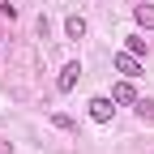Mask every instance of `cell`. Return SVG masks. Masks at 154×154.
Segmentation results:
<instances>
[{"instance_id":"cell-9","label":"cell","mask_w":154,"mask_h":154,"mask_svg":"<svg viewBox=\"0 0 154 154\" xmlns=\"http://www.w3.org/2000/svg\"><path fill=\"white\" fill-rule=\"evenodd\" d=\"M51 124H56V128H64V133H77V124L69 120V116H60V111H56V116H51Z\"/></svg>"},{"instance_id":"cell-1","label":"cell","mask_w":154,"mask_h":154,"mask_svg":"<svg viewBox=\"0 0 154 154\" xmlns=\"http://www.w3.org/2000/svg\"><path fill=\"white\" fill-rule=\"evenodd\" d=\"M77 82H82V64H77V60H69V64L60 69V77H56V90H60V94H69Z\"/></svg>"},{"instance_id":"cell-6","label":"cell","mask_w":154,"mask_h":154,"mask_svg":"<svg viewBox=\"0 0 154 154\" xmlns=\"http://www.w3.org/2000/svg\"><path fill=\"white\" fill-rule=\"evenodd\" d=\"M133 111H137L141 124H154V99H137V103H133Z\"/></svg>"},{"instance_id":"cell-8","label":"cell","mask_w":154,"mask_h":154,"mask_svg":"<svg viewBox=\"0 0 154 154\" xmlns=\"http://www.w3.org/2000/svg\"><path fill=\"white\" fill-rule=\"evenodd\" d=\"M124 51H133V56H146V38H141V34H128V38H124Z\"/></svg>"},{"instance_id":"cell-3","label":"cell","mask_w":154,"mask_h":154,"mask_svg":"<svg viewBox=\"0 0 154 154\" xmlns=\"http://www.w3.org/2000/svg\"><path fill=\"white\" fill-rule=\"evenodd\" d=\"M90 116H94L99 124H107L111 116H116V103L107 99V94H99V99H90Z\"/></svg>"},{"instance_id":"cell-4","label":"cell","mask_w":154,"mask_h":154,"mask_svg":"<svg viewBox=\"0 0 154 154\" xmlns=\"http://www.w3.org/2000/svg\"><path fill=\"white\" fill-rule=\"evenodd\" d=\"M111 103H137V90H133V77H124V82L111 86Z\"/></svg>"},{"instance_id":"cell-7","label":"cell","mask_w":154,"mask_h":154,"mask_svg":"<svg viewBox=\"0 0 154 154\" xmlns=\"http://www.w3.org/2000/svg\"><path fill=\"white\" fill-rule=\"evenodd\" d=\"M64 34H69V38H86V17H77V13H73L69 22H64Z\"/></svg>"},{"instance_id":"cell-5","label":"cell","mask_w":154,"mask_h":154,"mask_svg":"<svg viewBox=\"0 0 154 154\" xmlns=\"http://www.w3.org/2000/svg\"><path fill=\"white\" fill-rule=\"evenodd\" d=\"M133 17H137L141 30H154V5H137V9H133Z\"/></svg>"},{"instance_id":"cell-2","label":"cell","mask_w":154,"mask_h":154,"mask_svg":"<svg viewBox=\"0 0 154 154\" xmlns=\"http://www.w3.org/2000/svg\"><path fill=\"white\" fill-rule=\"evenodd\" d=\"M111 64H116V73H124V77H141V56H133V51H120Z\"/></svg>"},{"instance_id":"cell-10","label":"cell","mask_w":154,"mask_h":154,"mask_svg":"<svg viewBox=\"0 0 154 154\" xmlns=\"http://www.w3.org/2000/svg\"><path fill=\"white\" fill-rule=\"evenodd\" d=\"M0 154H9V146H0Z\"/></svg>"}]
</instances>
